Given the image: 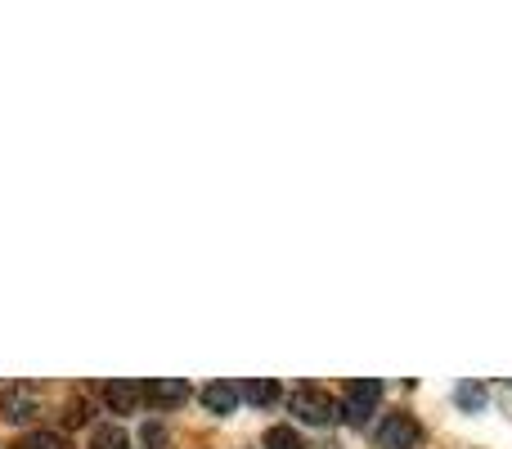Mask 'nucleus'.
Instances as JSON below:
<instances>
[{"mask_svg": "<svg viewBox=\"0 0 512 449\" xmlns=\"http://www.w3.org/2000/svg\"><path fill=\"white\" fill-rule=\"evenodd\" d=\"M382 400V382L378 378H355L351 387H346V405H342V418L351 427H364L373 414V405Z\"/></svg>", "mask_w": 512, "mask_h": 449, "instance_id": "f257e3e1", "label": "nucleus"}, {"mask_svg": "<svg viewBox=\"0 0 512 449\" xmlns=\"http://www.w3.org/2000/svg\"><path fill=\"white\" fill-rule=\"evenodd\" d=\"M292 414H297L301 423H310V427H328L337 418V405H333V396H328V391L301 387V391H292Z\"/></svg>", "mask_w": 512, "mask_h": 449, "instance_id": "f03ea898", "label": "nucleus"}, {"mask_svg": "<svg viewBox=\"0 0 512 449\" xmlns=\"http://www.w3.org/2000/svg\"><path fill=\"white\" fill-rule=\"evenodd\" d=\"M423 445V427L409 414H387V423L378 427V449H418Z\"/></svg>", "mask_w": 512, "mask_h": 449, "instance_id": "7ed1b4c3", "label": "nucleus"}, {"mask_svg": "<svg viewBox=\"0 0 512 449\" xmlns=\"http://www.w3.org/2000/svg\"><path fill=\"white\" fill-rule=\"evenodd\" d=\"M32 414H36V391L32 387L0 391V418H5V423H27Z\"/></svg>", "mask_w": 512, "mask_h": 449, "instance_id": "20e7f679", "label": "nucleus"}, {"mask_svg": "<svg viewBox=\"0 0 512 449\" xmlns=\"http://www.w3.org/2000/svg\"><path fill=\"white\" fill-rule=\"evenodd\" d=\"M144 396H149L158 409H176V405H185V400H189V382H180V378H153L149 387H144Z\"/></svg>", "mask_w": 512, "mask_h": 449, "instance_id": "39448f33", "label": "nucleus"}, {"mask_svg": "<svg viewBox=\"0 0 512 449\" xmlns=\"http://www.w3.org/2000/svg\"><path fill=\"white\" fill-rule=\"evenodd\" d=\"M234 405H239V387H234V382H207L203 387L207 414H234Z\"/></svg>", "mask_w": 512, "mask_h": 449, "instance_id": "423d86ee", "label": "nucleus"}, {"mask_svg": "<svg viewBox=\"0 0 512 449\" xmlns=\"http://www.w3.org/2000/svg\"><path fill=\"white\" fill-rule=\"evenodd\" d=\"M140 396H144V387H135V382H108L104 387V400L113 414H131L140 405Z\"/></svg>", "mask_w": 512, "mask_h": 449, "instance_id": "0eeeda50", "label": "nucleus"}, {"mask_svg": "<svg viewBox=\"0 0 512 449\" xmlns=\"http://www.w3.org/2000/svg\"><path fill=\"white\" fill-rule=\"evenodd\" d=\"M239 400H248V405H256V409L274 405V400H279V382H274V378H252V382H243V387H239Z\"/></svg>", "mask_w": 512, "mask_h": 449, "instance_id": "6e6552de", "label": "nucleus"}, {"mask_svg": "<svg viewBox=\"0 0 512 449\" xmlns=\"http://www.w3.org/2000/svg\"><path fill=\"white\" fill-rule=\"evenodd\" d=\"M454 400H459V409H468V414H477V409H486V382H459V391H454Z\"/></svg>", "mask_w": 512, "mask_h": 449, "instance_id": "1a4fd4ad", "label": "nucleus"}, {"mask_svg": "<svg viewBox=\"0 0 512 449\" xmlns=\"http://www.w3.org/2000/svg\"><path fill=\"white\" fill-rule=\"evenodd\" d=\"M95 449H131V441H126V432L117 423H108V427H95Z\"/></svg>", "mask_w": 512, "mask_h": 449, "instance_id": "9d476101", "label": "nucleus"}, {"mask_svg": "<svg viewBox=\"0 0 512 449\" xmlns=\"http://www.w3.org/2000/svg\"><path fill=\"white\" fill-rule=\"evenodd\" d=\"M265 449H306V445H301V436L292 427H270L265 432Z\"/></svg>", "mask_w": 512, "mask_h": 449, "instance_id": "9b49d317", "label": "nucleus"}, {"mask_svg": "<svg viewBox=\"0 0 512 449\" xmlns=\"http://www.w3.org/2000/svg\"><path fill=\"white\" fill-rule=\"evenodd\" d=\"M18 449H63V436L59 432H32Z\"/></svg>", "mask_w": 512, "mask_h": 449, "instance_id": "f8f14e48", "label": "nucleus"}, {"mask_svg": "<svg viewBox=\"0 0 512 449\" xmlns=\"http://www.w3.org/2000/svg\"><path fill=\"white\" fill-rule=\"evenodd\" d=\"M86 418H90V400H72V405H68V414H63V423H68V427H77V423H86Z\"/></svg>", "mask_w": 512, "mask_h": 449, "instance_id": "ddd939ff", "label": "nucleus"}, {"mask_svg": "<svg viewBox=\"0 0 512 449\" xmlns=\"http://www.w3.org/2000/svg\"><path fill=\"white\" fill-rule=\"evenodd\" d=\"M144 441H149V445H162V441H167V432H162L158 423H144Z\"/></svg>", "mask_w": 512, "mask_h": 449, "instance_id": "4468645a", "label": "nucleus"}]
</instances>
